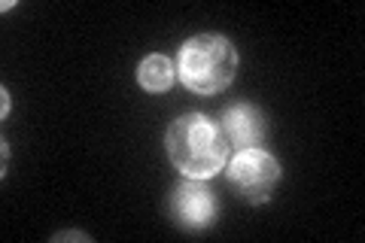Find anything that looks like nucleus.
<instances>
[{
  "label": "nucleus",
  "mask_w": 365,
  "mask_h": 243,
  "mask_svg": "<svg viewBox=\"0 0 365 243\" xmlns=\"http://www.w3.org/2000/svg\"><path fill=\"white\" fill-rule=\"evenodd\" d=\"M280 182V161L265 149H241L228 165V186L247 204L271 201Z\"/></svg>",
  "instance_id": "nucleus-3"
},
{
  "label": "nucleus",
  "mask_w": 365,
  "mask_h": 243,
  "mask_svg": "<svg viewBox=\"0 0 365 243\" xmlns=\"http://www.w3.org/2000/svg\"><path fill=\"white\" fill-rule=\"evenodd\" d=\"M182 86L195 95H220L237 73V52L222 33H198L182 43L177 58Z\"/></svg>",
  "instance_id": "nucleus-2"
},
{
  "label": "nucleus",
  "mask_w": 365,
  "mask_h": 243,
  "mask_svg": "<svg viewBox=\"0 0 365 243\" xmlns=\"http://www.w3.org/2000/svg\"><path fill=\"white\" fill-rule=\"evenodd\" d=\"M174 64H170V58L165 55H146L140 67H137V83H140L143 91H150V95H162L174 86Z\"/></svg>",
  "instance_id": "nucleus-6"
},
{
  "label": "nucleus",
  "mask_w": 365,
  "mask_h": 243,
  "mask_svg": "<svg viewBox=\"0 0 365 243\" xmlns=\"http://www.w3.org/2000/svg\"><path fill=\"white\" fill-rule=\"evenodd\" d=\"M216 198L210 189L201 186V180H189V182H180L170 195V213H174L177 225L186 228V231H201V228H210L213 219H216Z\"/></svg>",
  "instance_id": "nucleus-4"
},
{
  "label": "nucleus",
  "mask_w": 365,
  "mask_h": 243,
  "mask_svg": "<svg viewBox=\"0 0 365 243\" xmlns=\"http://www.w3.org/2000/svg\"><path fill=\"white\" fill-rule=\"evenodd\" d=\"M222 131L228 137V143L241 146V149H259L262 140L268 134L265 115L262 110H256L253 103H237V107H228L222 113Z\"/></svg>",
  "instance_id": "nucleus-5"
},
{
  "label": "nucleus",
  "mask_w": 365,
  "mask_h": 243,
  "mask_svg": "<svg viewBox=\"0 0 365 243\" xmlns=\"http://www.w3.org/2000/svg\"><path fill=\"white\" fill-rule=\"evenodd\" d=\"M52 240H83V243H88L91 237L88 234H79V231H64V234H55Z\"/></svg>",
  "instance_id": "nucleus-7"
},
{
  "label": "nucleus",
  "mask_w": 365,
  "mask_h": 243,
  "mask_svg": "<svg viewBox=\"0 0 365 243\" xmlns=\"http://www.w3.org/2000/svg\"><path fill=\"white\" fill-rule=\"evenodd\" d=\"M174 167L189 180H210L228 161V137L220 122L204 113H189L170 122L165 137Z\"/></svg>",
  "instance_id": "nucleus-1"
}]
</instances>
